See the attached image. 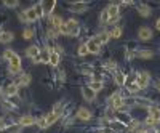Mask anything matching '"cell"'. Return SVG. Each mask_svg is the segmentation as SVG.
<instances>
[{
  "label": "cell",
  "instance_id": "cell-38",
  "mask_svg": "<svg viewBox=\"0 0 160 133\" xmlns=\"http://www.w3.org/2000/svg\"><path fill=\"white\" fill-rule=\"evenodd\" d=\"M7 128V124H5V120L3 119H0V130H5Z\"/></svg>",
  "mask_w": 160,
  "mask_h": 133
},
{
  "label": "cell",
  "instance_id": "cell-42",
  "mask_svg": "<svg viewBox=\"0 0 160 133\" xmlns=\"http://www.w3.org/2000/svg\"><path fill=\"white\" fill-rule=\"evenodd\" d=\"M155 88H157V90H158V91H160V80H158V82H157V84H155Z\"/></svg>",
  "mask_w": 160,
  "mask_h": 133
},
{
  "label": "cell",
  "instance_id": "cell-36",
  "mask_svg": "<svg viewBox=\"0 0 160 133\" xmlns=\"http://www.w3.org/2000/svg\"><path fill=\"white\" fill-rule=\"evenodd\" d=\"M5 5L10 8H15V7H18V2H5Z\"/></svg>",
  "mask_w": 160,
  "mask_h": 133
},
{
  "label": "cell",
  "instance_id": "cell-20",
  "mask_svg": "<svg viewBox=\"0 0 160 133\" xmlns=\"http://www.w3.org/2000/svg\"><path fill=\"white\" fill-rule=\"evenodd\" d=\"M13 40V32H2V35H0V42L2 43H8Z\"/></svg>",
  "mask_w": 160,
  "mask_h": 133
},
{
  "label": "cell",
  "instance_id": "cell-13",
  "mask_svg": "<svg viewBox=\"0 0 160 133\" xmlns=\"http://www.w3.org/2000/svg\"><path fill=\"white\" fill-rule=\"evenodd\" d=\"M59 59H61V55H58L56 51H50V59H48V63H50L51 66H58V64H59Z\"/></svg>",
  "mask_w": 160,
  "mask_h": 133
},
{
  "label": "cell",
  "instance_id": "cell-5",
  "mask_svg": "<svg viewBox=\"0 0 160 133\" xmlns=\"http://www.w3.org/2000/svg\"><path fill=\"white\" fill-rule=\"evenodd\" d=\"M138 37L141 38V40H151V38H152V31H151V28H146V26L139 28Z\"/></svg>",
  "mask_w": 160,
  "mask_h": 133
},
{
  "label": "cell",
  "instance_id": "cell-44",
  "mask_svg": "<svg viewBox=\"0 0 160 133\" xmlns=\"http://www.w3.org/2000/svg\"><path fill=\"white\" fill-rule=\"evenodd\" d=\"M0 35H2V32H0Z\"/></svg>",
  "mask_w": 160,
  "mask_h": 133
},
{
  "label": "cell",
  "instance_id": "cell-9",
  "mask_svg": "<svg viewBox=\"0 0 160 133\" xmlns=\"http://www.w3.org/2000/svg\"><path fill=\"white\" fill-rule=\"evenodd\" d=\"M106 11H108L109 19H111V18H117V16H118V11H120V10H118V5H117V3H111Z\"/></svg>",
  "mask_w": 160,
  "mask_h": 133
},
{
  "label": "cell",
  "instance_id": "cell-21",
  "mask_svg": "<svg viewBox=\"0 0 160 133\" xmlns=\"http://www.w3.org/2000/svg\"><path fill=\"white\" fill-rule=\"evenodd\" d=\"M125 80H127V77L123 75V72L117 71L115 72V82H117V85H125Z\"/></svg>",
  "mask_w": 160,
  "mask_h": 133
},
{
  "label": "cell",
  "instance_id": "cell-43",
  "mask_svg": "<svg viewBox=\"0 0 160 133\" xmlns=\"http://www.w3.org/2000/svg\"><path fill=\"white\" fill-rule=\"evenodd\" d=\"M139 133H149V131H148V130H144V131H139Z\"/></svg>",
  "mask_w": 160,
  "mask_h": 133
},
{
  "label": "cell",
  "instance_id": "cell-24",
  "mask_svg": "<svg viewBox=\"0 0 160 133\" xmlns=\"http://www.w3.org/2000/svg\"><path fill=\"white\" fill-rule=\"evenodd\" d=\"M88 87H90V88H91L93 91L96 93V91H99V90L102 88V82H99V80H95V82H91V84H90Z\"/></svg>",
  "mask_w": 160,
  "mask_h": 133
},
{
  "label": "cell",
  "instance_id": "cell-27",
  "mask_svg": "<svg viewBox=\"0 0 160 133\" xmlns=\"http://www.w3.org/2000/svg\"><path fill=\"white\" fill-rule=\"evenodd\" d=\"M111 37H114V38H118L120 35H122V28H114L112 29V32L109 34Z\"/></svg>",
  "mask_w": 160,
  "mask_h": 133
},
{
  "label": "cell",
  "instance_id": "cell-17",
  "mask_svg": "<svg viewBox=\"0 0 160 133\" xmlns=\"http://www.w3.org/2000/svg\"><path fill=\"white\" fill-rule=\"evenodd\" d=\"M56 120H58V115H56V114H53V112H50V114H48V115L45 117V122H47V128H48V127H51V125L55 124Z\"/></svg>",
  "mask_w": 160,
  "mask_h": 133
},
{
  "label": "cell",
  "instance_id": "cell-28",
  "mask_svg": "<svg viewBox=\"0 0 160 133\" xmlns=\"http://www.w3.org/2000/svg\"><path fill=\"white\" fill-rule=\"evenodd\" d=\"M99 21H101V24H108V21H109V15H108V11H106V10L101 13Z\"/></svg>",
  "mask_w": 160,
  "mask_h": 133
},
{
  "label": "cell",
  "instance_id": "cell-40",
  "mask_svg": "<svg viewBox=\"0 0 160 133\" xmlns=\"http://www.w3.org/2000/svg\"><path fill=\"white\" fill-rule=\"evenodd\" d=\"M108 68H112V69H115V61H109Z\"/></svg>",
  "mask_w": 160,
  "mask_h": 133
},
{
  "label": "cell",
  "instance_id": "cell-18",
  "mask_svg": "<svg viewBox=\"0 0 160 133\" xmlns=\"http://www.w3.org/2000/svg\"><path fill=\"white\" fill-rule=\"evenodd\" d=\"M85 10H87V3H83V2H77L72 5V11H75V13H82Z\"/></svg>",
  "mask_w": 160,
  "mask_h": 133
},
{
  "label": "cell",
  "instance_id": "cell-8",
  "mask_svg": "<svg viewBox=\"0 0 160 133\" xmlns=\"http://www.w3.org/2000/svg\"><path fill=\"white\" fill-rule=\"evenodd\" d=\"M35 122H37V119L32 117V115H22V117L19 119V125H21V127H31V125H34Z\"/></svg>",
  "mask_w": 160,
  "mask_h": 133
},
{
  "label": "cell",
  "instance_id": "cell-10",
  "mask_svg": "<svg viewBox=\"0 0 160 133\" xmlns=\"http://www.w3.org/2000/svg\"><path fill=\"white\" fill-rule=\"evenodd\" d=\"M77 117L80 119V120H90V119H91V112L88 109H85V108H80L78 112H77Z\"/></svg>",
  "mask_w": 160,
  "mask_h": 133
},
{
  "label": "cell",
  "instance_id": "cell-45",
  "mask_svg": "<svg viewBox=\"0 0 160 133\" xmlns=\"http://www.w3.org/2000/svg\"><path fill=\"white\" fill-rule=\"evenodd\" d=\"M157 133H160V131H157Z\"/></svg>",
  "mask_w": 160,
  "mask_h": 133
},
{
  "label": "cell",
  "instance_id": "cell-34",
  "mask_svg": "<svg viewBox=\"0 0 160 133\" xmlns=\"http://www.w3.org/2000/svg\"><path fill=\"white\" fill-rule=\"evenodd\" d=\"M13 55H15V51H11V50H5V53H3V58H5V59H10Z\"/></svg>",
  "mask_w": 160,
  "mask_h": 133
},
{
  "label": "cell",
  "instance_id": "cell-31",
  "mask_svg": "<svg viewBox=\"0 0 160 133\" xmlns=\"http://www.w3.org/2000/svg\"><path fill=\"white\" fill-rule=\"evenodd\" d=\"M21 128H22L21 125H11V127L8 128V133H18Z\"/></svg>",
  "mask_w": 160,
  "mask_h": 133
},
{
  "label": "cell",
  "instance_id": "cell-25",
  "mask_svg": "<svg viewBox=\"0 0 160 133\" xmlns=\"http://www.w3.org/2000/svg\"><path fill=\"white\" fill-rule=\"evenodd\" d=\"M51 24H53V26H55V28L58 29L59 26L62 24V19H61V16H56V15H55V16H51Z\"/></svg>",
  "mask_w": 160,
  "mask_h": 133
},
{
  "label": "cell",
  "instance_id": "cell-41",
  "mask_svg": "<svg viewBox=\"0 0 160 133\" xmlns=\"http://www.w3.org/2000/svg\"><path fill=\"white\" fill-rule=\"evenodd\" d=\"M155 28L160 31V19H157V24H155Z\"/></svg>",
  "mask_w": 160,
  "mask_h": 133
},
{
  "label": "cell",
  "instance_id": "cell-33",
  "mask_svg": "<svg viewBox=\"0 0 160 133\" xmlns=\"http://www.w3.org/2000/svg\"><path fill=\"white\" fill-rule=\"evenodd\" d=\"M35 124H38V127H40V128H47V122H45V117L38 119V120H37Z\"/></svg>",
  "mask_w": 160,
  "mask_h": 133
},
{
  "label": "cell",
  "instance_id": "cell-11",
  "mask_svg": "<svg viewBox=\"0 0 160 133\" xmlns=\"http://www.w3.org/2000/svg\"><path fill=\"white\" fill-rule=\"evenodd\" d=\"M149 117L155 124H158L160 122V109L158 108H149Z\"/></svg>",
  "mask_w": 160,
  "mask_h": 133
},
{
  "label": "cell",
  "instance_id": "cell-12",
  "mask_svg": "<svg viewBox=\"0 0 160 133\" xmlns=\"http://www.w3.org/2000/svg\"><path fill=\"white\" fill-rule=\"evenodd\" d=\"M138 11H139V15L141 16H144V18H148V16H151V7H148V5H144V3H141V5H138Z\"/></svg>",
  "mask_w": 160,
  "mask_h": 133
},
{
  "label": "cell",
  "instance_id": "cell-14",
  "mask_svg": "<svg viewBox=\"0 0 160 133\" xmlns=\"http://www.w3.org/2000/svg\"><path fill=\"white\" fill-rule=\"evenodd\" d=\"M55 5H56V2H50V3L42 2V10H43V15H50L51 10L55 8Z\"/></svg>",
  "mask_w": 160,
  "mask_h": 133
},
{
  "label": "cell",
  "instance_id": "cell-6",
  "mask_svg": "<svg viewBox=\"0 0 160 133\" xmlns=\"http://www.w3.org/2000/svg\"><path fill=\"white\" fill-rule=\"evenodd\" d=\"M38 19V15H37V11L35 8H28L24 11V21H28V23H34Z\"/></svg>",
  "mask_w": 160,
  "mask_h": 133
},
{
  "label": "cell",
  "instance_id": "cell-30",
  "mask_svg": "<svg viewBox=\"0 0 160 133\" xmlns=\"http://www.w3.org/2000/svg\"><path fill=\"white\" fill-rule=\"evenodd\" d=\"M152 55H154V53H152L151 50H146V51L138 53V56H139V58H152Z\"/></svg>",
  "mask_w": 160,
  "mask_h": 133
},
{
  "label": "cell",
  "instance_id": "cell-37",
  "mask_svg": "<svg viewBox=\"0 0 160 133\" xmlns=\"http://www.w3.org/2000/svg\"><path fill=\"white\" fill-rule=\"evenodd\" d=\"M138 125H139V122H136V120H133V122L130 124V130H135V128H136Z\"/></svg>",
  "mask_w": 160,
  "mask_h": 133
},
{
  "label": "cell",
  "instance_id": "cell-7",
  "mask_svg": "<svg viewBox=\"0 0 160 133\" xmlns=\"http://www.w3.org/2000/svg\"><path fill=\"white\" fill-rule=\"evenodd\" d=\"M82 95H83V98H85L88 103H93V101H95V98H96V93L93 91L90 87H85V88H82Z\"/></svg>",
  "mask_w": 160,
  "mask_h": 133
},
{
  "label": "cell",
  "instance_id": "cell-1",
  "mask_svg": "<svg viewBox=\"0 0 160 133\" xmlns=\"http://www.w3.org/2000/svg\"><path fill=\"white\" fill-rule=\"evenodd\" d=\"M8 63H10V68H8L10 72L15 74V72H19V71H21V58L16 55V53L8 59Z\"/></svg>",
  "mask_w": 160,
  "mask_h": 133
},
{
  "label": "cell",
  "instance_id": "cell-15",
  "mask_svg": "<svg viewBox=\"0 0 160 133\" xmlns=\"http://www.w3.org/2000/svg\"><path fill=\"white\" fill-rule=\"evenodd\" d=\"M38 56H40V63L48 64V59H50V51L48 50H40L38 51Z\"/></svg>",
  "mask_w": 160,
  "mask_h": 133
},
{
  "label": "cell",
  "instance_id": "cell-3",
  "mask_svg": "<svg viewBox=\"0 0 160 133\" xmlns=\"http://www.w3.org/2000/svg\"><path fill=\"white\" fill-rule=\"evenodd\" d=\"M149 80H151V75H149L148 72H141V74H138V77H136V84H138L139 90L148 88V85H149Z\"/></svg>",
  "mask_w": 160,
  "mask_h": 133
},
{
  "label": "cell",
  "instance_id": "cell-35",
  "mask_svg": "<svg viewBox=\"0 0 160 133\" xmlns=\"http://www.w3.org/2000/svg\"><path fill=\"white\" fill-rule=\"evenodd\" d=\"M138 90H139V87H138V84H136V82L130 85V91H138Z\"/></svg>",
  "mask_w": 160,
  "mask_h": 133
},
{
  "label": "cell",
  "instance_id": "cell-39",
  "mask_svg": "<svg viewBox=\"0 0 160 133\" xmlns=\"http://www.w3.org/2000/svg\"><path fill=\"white\" fill-rule=\"evenodd\" d=\"M146 124H148V125H155V122L152 120L151 117H148V119H146Z\"/></svg>",
  "mask_w": 160,
  "mask_h": 133
},
{
  "label": "cell",
  "instance_id": "cell-2",
  "mask_svg": "<svg viewBox=\"0 0 160 133\" xmlns=\"http://www.w3.org/2000/svg\"><path fill=\"white\" fill-rule=\"evenodd\" d=\"M66 28H68V35L78 37V34H80V26H78V23H77V21L69 19L68 23H66Z\"/></svg>",
  "mask_w": 160,
  "mask_h": 133
},
{
  "label": "cell",
  "instance_id": "cell-26",
  "mask_svg": "<svg viewBox=\"0 0 160 133\" xmlns=\"http://www.w3.org/2000/svg\"><path fill=\"white\" fill-rule=\"evenodd\" d=\"M62 108H64V106H62L61 103H56V104H55V108H53V114H56V115L59 117V114L62 112Z\"/></svg>",
  "mask_w": 160,
  "mask_h": 133
},
{
  "label": "cell",
  "instance_id": "cell-29",
  "mask_svg": "<svg viewBox=\"0 0 160 133\" xmlns=\"http://www.w3.org/2000/svg\"><path fill=\"white\" fill-rule=\"evenodd\" d=\"M34 35H35V32L32 29H24V32H22V37L24 38H32Z\"/></svg>",
  "mask_w": 160,
  "mask_h": 133
},
{
  "label": "cell",
  "instance_id": "cell-4",
  "mask_svg": "<svg viewBox=\"0 0 160 133\" xmlns=\"http://www.w3.org/2000/svg\"><path fill=\"white\" fill-rule=\"evenodd\" d=\"M85 47H87V51L93 53V55H98V53L101 51V45L96 42V38H90V40L85 43Z\"/></svg>",
  "mask_w": 160,
  "mask_h": 133
},
{
  "label": "cell",
  "instance_id": "cell-22",
  "mask_svg": "<svg viewBox=\"0 0 160 133\" xmlns=\"http://www.w3.org/2000/svg\"><path fill=\"white\" fill-rule=\"evenodd\" d=\"M109 37H111V35H109L108 32H101V34L98 35V38H96V42H98L99 45H101V43H106V42L109 40Z\"/></svg>",
  "mask_w": 160,
  "mask_h": 133
},
{
  "label": "cell",
  "instance_id": "cell-19",
  "mask_svg": "<svg viewBox=\"0 0 160 133\" xmlns=\"http://www.w3.org/2000/svg\"><path fill=\"white\" fill-rule=\"evenodd\" d=\"M38 47H35V45H32V47H29L28 50H26V55H28L29 58H35L37 55H38Z\"/></svg>",
  "mask_w": 160,
  "mask_h": 133
},
{
  "label": "cell",
  "instance_id": "cell-32",
  "mask_svg": "<svg viewBox=\"0 0 160 133\" xmlns=\"http://www.w3.org/2000/svg\"><path fill=\"white\" fill-rule=\"evenodd\" d=\"M87 53H88V51H87V47H85V43L78 47V55H80V56H85Z\"/></svg>",
  "mask_w": 160,
  "mask_h": 133
},
{
  "label": "cell",
  "instance_id": "cell-16",
  "mask_svg": "<svg viewBox=\"0 0 160 133\" xmlns=\"http://www.w3.org/2000/svg\"><path fill=\"white\" fill-rule=\"evenodd\" d=\"M5 93H7L8 96H15L16 93H18V85H16V84H10V85L7 87Z\"/></svg>",
  "mask_w": 160,
  "mask_h": 133
},
{
  "label": "cell",
  "instance_id": "cell-23",
  "mask_svg": "<svg viewBox=\"0 0 160 133\" xmlns=\"http://www.w3.org/2000/svg\"><path fill=\"white\" fill-rule=\"evenodd\" d=\"M31 84V75L29 74H22L21 77H19V85H29Z\"/></svg>",
  "mask_w": 160,
  "mask_h": 133
}]
</instances>
